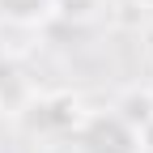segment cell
I'll return each instance as SVG.
<instances>
[{
    "instance_id": "cell-1",
    "label": "cell",
    "mask_w": 153,
    "mask_h": 153,
    "mask_svg": "<svg viewBox=\"0 0 153 153\" xmlns=\"http://www.w3.org/2000/svg\"><path fill=\"white\" fill-rule=\"evenodd\" d=\"M76 153H145V136L136 123H128L115 106L102 111H81L72 128Z\"/></svg>"
},
{
    "instance_id": "cell-2",
    "label": "cell",
    "mask_w": 153,
    "mask_h": 153,
    "mask_svg": "<svg viewBox=\"0 0 153 153\" xmlns=\"http://www.w3.org/2000/svg\"><path fill=\"white\" fill-rule=\"evenodd\" d=\"M22 111H26L34 132H68L72 136L76 119H81V102L72 94H34Z\"/></svg>"
},
{
    "instance_id": "cell-3",
    "label": "cell",
    "mask_w": 153,
    "mask_h": 153,
    "mask_svg": "<svg viewBox=\"0 0 153 153\" xmlns=\"http://www.w3.org/2000/svg\"><path fill=\"white\" fill-rule=\"evenodd\" d=\"M0 22L17 26V30L43 26V22H51V0H0Z\"/></svg>"
},
{
    "instance_id": "cell-4",
    "label": "cell",
    "mask_w": 153,
    "mask_h": 153,
    "mask_svg": "<svg viewBox=\"0 0 153 153\" xmlns=\"http://www.w3.org/2000/svg\"><path fill=\"white\" fill-rule=\"evenodd\" d=\"M106 0H51V17H60L68 26H89L94 17H102Z\"/></svg>"
},
{
    "instance_id": "cell-5",
    "label": "cell",
    "mask_w": 153,
    "mask_h": 153,
    "mask_svg": "<svg viewBox=\"0 0 153 153\" xmlns=\"http://www.w3.org/2000/svg\"><path fill=\"white\" fill-rule=\"evenodd\" d=\"M145 98H149V106H153V76H149V85H145Z\"/></svg>"
},
{
    "instance_id": "cell-6",
    "label": "cell",
    "mask_w": 153,
    "mask_h": 153,
    "mask_svg": "<svg viewBox=\"0 0 153 153\" xmlns=\"http://www.w3.org/2000/svg\"><path fill=\"white\" fill-rule=\"evenodd\" d=\"M136 4H145V9H153V0H136Z\"/></svg>"
}]
</instances>
